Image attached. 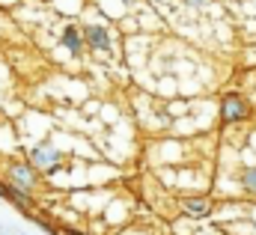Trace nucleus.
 Instances as JSON below:
<instances>
[{
	"label": "nucleus",
	"mask_w": 256,
	"mask_h": 235,
	"mask_svg": "<svg viewBox=\"0 0 256 235\" xmlns=\"http://www.w3.org/2000/svg\"><path fill=\"white\" fill-rule=\"evenodd\" d=\"M248 116H250V104H248L244 96H238V92H226V96L220 98V122H224V125L244 122Z\"/></svg>",
	"instance_id": "obj_1"
},
{
	"label": "nucleus",
	"mask_w": 256,
	"mask_h": 235,
	"mask_svg": "<svg viewBox=\"0 0 256 235\" xmlns=\"http://www.w3.org/2000/svg\"><path fill=\"white\" fill-rule=\"evenodd\" d=\"M84 42L92 48V51H110V36L102 24H90L84 27Z\"/></svg>",
	"instance_id": "obj_2"
},
{
	"label": "nucleus",
	"mask_w": 256,
	"mask_h": 235,
	"mask_svg": "<svg viewBox=\"0 0 256 235\" xmlns=\"http://www.w3.org/2000/svg\"><path fill=\"white\" fill-rule=\"evenodd\" d=\"M30 161H33L39 170H57V164H60V152H57L54 146H36V149L30 152Z\"/></svg>",
	"instance_id": "obj_3"
},
{
	"label": "nucleus",
	"mask_w": 256,
	"mask_h": 235,
	"mask_svg": "<svg viewBox=\"0 0 256 235\" xmlns=\"http://www.w3.org/2000/svg\"><path fill=\"white\" fill-rule=\"evenodd\" d=\"M6 173H9V182H12V184H18V188H24V190H30V188L36 184V176H33V170H30L27 164H12Z\"/></svg>",
	"instance_id": "obj_4"
},
{
	"label": "nucleus",
	"mask_w": 256,
	"mask_h": 235,
	"mask_svg": "<svg viewBox=\"0 0 256 235\" xmlns=\"http://www.w3.org/2000/svg\"><path fill=\"white\" fill-rule=\"evenodd\" d=\"M60 42H63V48H68V54H74V57L84 54V45H86L80 27H63V39Z\"/></svg>",
	"instance_id": "obj_5"
},
{
	"label": "nucleus",
	"mask_w": 256,
	"mask_h": 235,
	"mask_svg": "<svg viewBox=\"0 0 256 235\" xmlns=\"http://www.w3.org/2000/svg\"><path fill=\"white\" fill-rule=\"evenodd\" d=\"M182 208L191 218H208L212 214V200L208 196H188V200H182Z\"/></svg>",
	"instance_id": "obj_6"
},
{
	"label": "nucleus",
	"mask_w": 256,
	"mask_h": 235,
	"mask_svg": "<svg viewBox=\"0 0 256 235\" xmlns=\"http://www.w3.org/2000/svg\"><path fill=\"white\" fill-rule=\"evenodd\" d=\"M0 194L3 196H9L12 202H18V206H30V196H27V190L24 188H18V184H0Z\"/></svg>",
	"instance_id": "obj_7"
},
{
	"label": "nucleus",
	"mask_w": 256,
	"mask_h": 235,
	"mask_svg": "<svg viewBox=\"0 0 256 235\" xmlns=\"http://www.w3.org/2000/svg\"><path fill=\"white\" fill-rule=\"evenodd\" d=\"M242 184H244V190H248V194H256V167L242 170Z\"/></svg>",
	"instance_id": "obj_8"
},
{
	"label": "nucleus",
	"mask_w": 256,
	"mask_h": 235,
	"mask_svg": "<svg viewBox=\"0 0 256 235\" xmlns=\"http://www.w3.org/2000/svg\"><path fill=\"white\" fill-rule=\"evenodd\" d=\"M185 3H188V6H194V9H196V6H202V0H185Z\"/></svg>",
	"instance_id": "obj_9"
},
{
	"label": "nucleus",
	"mask_w": 256,
	"mask_h": 235,
	"mask_svg": "<svg viewBox=\"0 0 256 235\" xmlns=\"http://www.w3.org/2000/svg\"><path fill=\"white\" fill-rule=\"evenodd\" d=\"M66 235H80V232H74V230H66Z\"/></svg>",
	"instance_id": "obj_10"
}]
</instances>
